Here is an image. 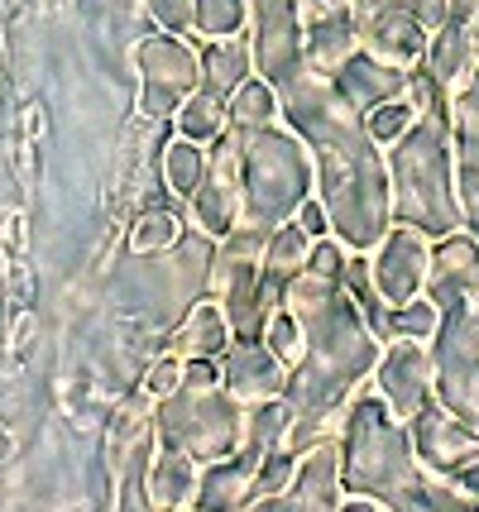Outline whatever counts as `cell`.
<instances>
[{
    "label": "cell",
    "instance_id": "obj_1",
    "mask_svg": "<svg viewBox=\"0 0 479 512\" xmlns=\"http://www.w3.org/2000/svg\"><path fill=\"white\" fill-rule=\"evenodd\" d=\"M278 91H283L288 120L312 139V149L321 158V192H326L331 225L350 245L379 240L388 216V178L365 120L336 96V87H326L312 72L293 77Z\"/></svg>",
    "mask_w": 479,
    "mask_h": 512
},
{
    "label": "cell",
    "instance_id": "obj_2",
    "mask_svg": "<svg viewBox=\"0 0 479 512\" xmlns=\"http://www.w3.org/2000/svg\"><path fill=\"white\" fill-rule=\"evenodd\" d=\"M393 187H398V211L412 225L446 235L460 221L456 178H451V144H446V111L441 106L417 115L408 134H398Z\"/></svg>",
    "mask_w": 479,
    "mask_h": 512
},
{
    "label": "cell",
    "instance_id": "obj_3",
    "mask_svg": "<svg viewBox=\"0 0 479 512\" xmlns=\"http://www.w3.org/2000/svg\"><path fill=\"white\" fill-rule=\"evenodd\" d=\"M245 187H250L254 221H283L307 192V163H302L297 139L278 130H250V139H245Z\"/></svg>",
    "mask_w": 479,
    "mask_h": 512
},
{
    "label": "cell",
    "instance_id": "obj_4",
    "mask_svg": "<svg viewBox=\"0 0 479 512\" xmlns=\"http://www.w3.org/2000/svg\"><path fill=\"white\" fill-rule=\"evenodd\" d=\"M297 10L302 0H254V63L259 72L274 82V87H288L293 77H302V24H297Z\"/></svg>",
    "mask_w": 479,
    "mask_h": 512
},
{
    "label": "cell",
    "instance_id": "obj_5",
    "mask_svg": "<svg viewBox=\"0 0 479 512\" xmlns=\"http://www.w3.org/2000/svg\"><path fill=\"white\" fill-rule=\"evenodd\" d=\"M398 91H408V67L384 63L374 53H350L341 67H336V96H341L350 111H374L384 101H398Z\"/></svg>",
    "mask_w": 479,
    "mask_h": 512
},
{
    "label": "cell",
    "instance_id": "obj_6",
    "mask_svg": "<svg viewBox=\"0 0 479 512\" xmlns=\"http://www.w3.org/2000/svg\"><path fill=\"white\" fill-rule=\"evenodd\" d=\"M360 39L369 44L374 58L408 67L427 53V29L408 15V5H388V10H369L360 20Z\"/></svg>",
    "mask_w": 479,
    "mask_h": 512
},
{
    "label": "cell",
    "instance_id": "obj_7",
    "mask_svg": "<svg viewBox=\"0 0 479 512\" xmlns=\"http://www.w3.org/2000/svg\"><path fill=\"white\" fill-rule=\"evenodd\" d=\"M144 72H149V111H168V106H178V96L192 91L197 82V63H192V53L183 44H173V39H154V44H144Z\"/></svg>",
    "mask_w": 479,
    "mask_h": 512
},
{
    "label": "cell",
    "instance_id": "obj_8",
    "mask_svg": "<svg viewBox=\"0 0 479 512\" xmlns=\"http://www.w3.org/2000/svg\"><path fill=\"white\" fill-rule=\"evenodd\" d=\"M360 44V20L350 10H331V15H312L307 24V39H302V53L312 58L317 72H336V67L355 53Z\"/></svg>",
    "mask_w": 479,
    "mask_h": 512
},
{
    "label": "cell",
    "instance_id": "obj_9",
    "mask_svg": "<svg viewBox=\"0 0 479 512\" xmlns=\"http://www.w3.org/2000/svg\"><path fill=\"white\" fill-rule=\"evenodd\" d=\"M456 149H460V182H465V197L479 187V63L470 67V82L456 91Z\"/></svg>",
    "mask_w": 479,
    "mask_h": 512
},
{
    "label": "cell",
    "instance_id": "obj_10",
    "mask_svg": "<svg viewBox=\"0 0 479 512\" xmlns=\"http://www.w3.org/2000/svg\"><path fill=\"white\" fill-rule=\"evenodd\" d=\"M422 58H427V77L446 91L460 72H465V67H475V63H470V58H475V34H470V24L446 20L441 29H436V39L427 44V53H422Z\"/></svg>",
    "mask_w": 479,
    "mask_h": 512
},
{
    "label": "cell",
    "instance_id": "obj_11",
    "mask_svg": "<svg viewBox=\"0 0 479 512\" xmlns=\"http://www.w3.org/2000/svg\"><path fill=\"white\" fill-rule=\"evenodd\" d=\"M422 264H427V254H422V245H417V235L398 230L384 249V288L388 292H408L412 283H417Z\"/></svg>",
    "mask_w": 479,
    "mask_h": 512
},
{
    "label": "cell",
    "instance_id": "obj_12",
    "mask_svg": "<svg viewBox=\"0 0 479 512\" xmlns=\"http://www.w3.org/2000/svg\"><path fill=\"white\" fill-rule=\"evenodd\" d=\"M245 72H250V48L240 44V39L206 48V77H211L216 96H230V91L245 82Z\"/></svg>",
    "mask_w": 479,
    "mask_h": 512
},
{
    "label": "cell",
    "instance_id": "obj_13",
    "mask_svg": "<svg viewBox=\"0 0 479 512\" xmlns=\"http://www.w3.org/2000/svg\"><path fill=\"white\" fill-rule=\"evenodd\" d=\"M230 96H235L230 120H235V130H240V134L269 130V125H274V91L264 87V82H245V87L230 91Z\"/></svg>",
    "mask_w": 479,
    "mask_h": 512
},
{
    "label": "cell",
    "instance_id": "obj_14",
    "mask_svg": "<svg viewBox=\"0 0 479 512\" xmlns=\"http://www.w3.org/2000/svg\"><path fill=\"white\" fill-rule=\"evenodd\" d=\"M178 130H183L187 139H211V134L221 130V96H216V91L187 96L183 115H178Z\"/></svg>",
    "mask_w": 479,
    "mask_h": 512
},
{
    "label": "cell",
    "instance_id": "obj_15",
    "mask_svg": "<svg viewBox=\"0 0 479 512\" xmlns=\"http://www.w3.org/2000/svg\"><path fill=\"white\" fill-rule=\"evenodd\" d=\"M192 24L206 34H235L245 24V0H192Z\"/></svg>",
    "mask_w": 479,
    "mask_h": 512
},
{
    "label": "cell",
    "instance_id": "obj_16",
    "mask_svg": "<svg viewBox=\"0 0 479 512\" xmlns=\"http://www.w3.org/2000/svg\"><path fill=\"white\" fill-rule=\"evenodd\" d=\"M412 120H417V106L412 101H384V106H374L365 120V130L374 144H388V139H398V134L408 130Z\"/></svg>",
    "mask_w": 479,
    "mask_h": 512
},
{
    "label": "cell",
    "instance_id": "obj_17",
    "mask_svg": "<svg viewBox=\"0 0 479 512\" xmlns=\"http://www.w3.org/2000/svg\"><path fill=\"white\" fill-rule=\"evenodd\" d=\"M168 182H173L178 192H192V187L202 182V154H197L192 144H178V149L168 154Z\"/></svg>",
    "mask_w": 479,
    "mask_h": 512
},
{
    "label": "cell",
    "instance_id": "obj_18",
    "mask_svg": "<svg viewBox=\"0 0 479 512\" xmlns=\"http://www.w3.org/2000/svg\"><path fill=\"white\" fill-rule=\"evenodd\" d=\"M149 10H154L159 24H168V29H187V24H192V0H149Z\"/></svg>",
    "mask_w": 479,
    "mask_h": 512
},
{
    "label": "cell",
    "instance_id": "obj_19",
    "mask_svg": "<svg viewBox=\"0 0 479 512\" xmlns=\"http://www.w3.org/2000/svg\"><path fill=\"white\" fill-rule=\"evenodd\" d=\"M307 15H331V10H350V0H302Z\"/></svg>",
    "mask_w": 479,
    "mask_h": 512
},
{
    "label": "cell",
    "instance_id": "obj_20",
    "mask_svg": "<svg viewBox=\"0 0 479 512\" xmlns=\"http://www.w3.org/2000/svg\"><path fill=\"white\" fill-rule=\"evenodd\" d=\"M321 225H326V211H321V206H307V211H302V230H312V235H317Z\"/></svg>",
    "mask_w": 479,
    "mask_h": 512
},
{
    "label": "cell",
    "instance_id": "obj_21",
    "mask_svg": "<svg viewBox=\"0 0 479 512\" xmlns=\"http://www.w3.org/2000/svg\"><path fill=\"white\" fill-rule=\"evenodd\" d=\"M465 206H470V216H475V225H479V187L470 192V197H465Z\"/></svg>",
    "mask_w": 479,
    "mask_h": 512
}]
</instances>
